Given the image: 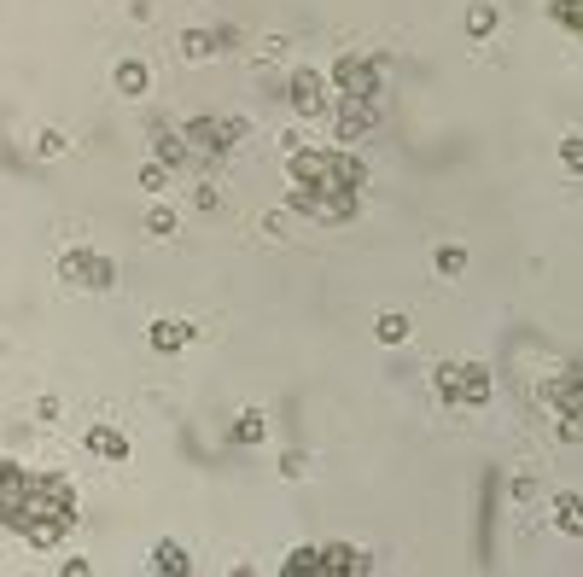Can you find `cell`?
Instances as JSON below:
<instances>
[{
	"instance_id": "cell-1",
	"label": "cell",
	"mask_w": 583,
	"mask_h": 577,
	"mask_svg": "<svg viewBox=\"0 0 583 577\" xmlns=\"http://www.w3.org/2000/svg\"><path fill=\"white\" fill-rule=\"evenodd\" d=\"M385 53H339V65L327 76V88H339V100H379V76H385Z\"/></svg>"
},
{
	"instance_id": "cell-2",
	"label": "cell",
	"mask_w": 583,
	"mask_h": 577,
	"mask_svg": "<svg viewBox=\"0 0 583 577\" xmlns=\"http://www.w3.org/2000/svg\"><path fill=\"white\" fill-rule=\"evenodd\" d=\"M35 478L24 461H0V525L6 531H18L24 525V508H30V496H35Z\"/></svg>"
},
{
	"instance_id": "cell-3",
	"label": "cell",
	"mask_w": 583,
	"mask_h": 577,
	"mask_svg": "<svg viewBox=\"0 0 583 577\" xmlns=\"http://www.w3.org/2000/svg\"><path fill=\"white\" fill-rule=\"evenodd\" d=\"M240 135H251L245 117H187V123H181V140H193V146L210 152V158H222Z\"/></svg>"
},
{
	"instance_id": "cell-4",
	"label": "cell",
	"mask_w": 583,
	"mask_h": 577,
	"mask_svg": "<svg viewBox=\"0 0 583 577\" xmlns=\"http://www.w3.org/2000/svg\"><path fill=\"white\" fill-rule=\"evenodd\" d=\"M327 100H333V88H327V70H292L286 76V105L298 111V117H321L327 111Z\"/></svg>"
},
{
	"instance_id": "cell-5",
	"label": "cell",
	"mask_w": 583,
	"mask_h": 577,
	"mask_svg": "<svg viewBox=\"0 0 583 577\" xmlns=\"http://www.w3.org/2000/svg\"><path fill=\"white\" fill-rule=\"evenodd\" d=\"M455 403L461 408L490 403V368H484V362H455Z\"/></svg>"
},
{
	"instance_id": "cell-6",
	"label": "cell",
	"mask_w": 583,
	"mask_h": 577,
	"mask_svg": "<svg viewBox=\"0 0 583 577\" xmlns=\"http://www.w3.org/2000/svg\"><path fill=\"white\" fill-rule=\"evenodd\" d=\"M374 566L356 543H321V577H362Z\"/></svg>"
},
{
	"instance_id": "cell-7",
	"label": "cell",
	"mask_w": 583,
	"mask_h": 577,
	"mask_svg": "<svg viewBox=\"0 0 583 577\" xmlns=\"http://www.w3.org/2000/svg\"><path fill=\"white\" fill-rule=\"evenodd\" d=\"M379 123V100H339V146L362 140Z\"/></svg>"
},
{
	"instance_id": "cell-8",
	"label": "cell",
	"mask_w": 583,
	"mask_h": 577,
	"mask_svg": "<svg viewBox=\"0 0 583 577\" xmlns=\"http://www.w3.org/2000/svg\"><path fill=\"white\" fill-rule=\"evenodd\" d=\"M228 41H234L228 30H181V35H175L181 59H193V65H205V59H216V53H222Z\"/></svg>"
},
{
	"instance_id": "cell-9",
	"label": "cell",
	"mask_w": 583,
	"mask_h": 577,
	"mask_svg": "<svg viewBox=\"0 0 583 577\" xmlns=\"http://www.w3.org/2000/svg\"><path fill=\"white\" fill-rule=\"evenodd\" d=\"M187 158H193V146L181 140V129L158 123V129H152V164H164V170H181Z\"/></svg>"
},
{
	"instance_id": "cell-10",
	"label": "cell",
	"mask_w": 583,
	"mask_h": 577,
	"mask_svg": "<svg viewBox=\"0 0 583 577\" xmlns=\"http://www.w3.org/2000/svg\"><path fill=\"white\" fill-rule=\"evenodd\" d=\"M111 88H117L123 100H146V88H152V65H146V59H117Z\"/></svg>"
},
{
	"instance_id": "cell-11",
	"label": "cell",
	"mask_w": 583,
	"mask_h": 577,
	"mask_svg": "<svg viewBox=\"0 0 583 577\" xmlns=\"http://www.w3.org/2000/svg\"><path fill=\"white\" fill-rule=\"evenodd\" d=\"M356 210H362V193H321V187H315V216H309V222L339 228V222H350Z\"/></svg>"
},
{
	"instance_id": "cell-12",
	"label": "cell",
	"mask_w": 583,
	"mask_h": 577,
	"mask_svg": "<svg viewBox=\"0 0 583 577\" xmlns=\"http://www.w3.org/2000/svg\"><path fill=\"white\" fill-rule=\"evenodd\" d=\"M187 339H193V327H187V321H175V315H158V321L146 327V344H152L158 356H175V350H187Z\"/></svg>"
},
{
	"instance_id": "cell-13",
	"label": "cell",
	"mask_w": 583,
	"mask_h": 577,
	"mask_svg": "<svg viewBox=\"0 0 583 577\" xmlns=\"http://www.w3.org/2000/svg\"><path fill=\"white\" fill-rule=\"evenodd\" d=\"M82 449L100 455V461H117V467L129 461V438H123L117 426H88V432H82Z\"/></svg>"
},
{
	"instance_id": "cell-14",
	"label": "cell",
	"mask_w": 583,
	"mask_h": 577,
	"mask_svg": "<svg viewBox=\"0 0 583 577\" xmlns=\"http://www.w3.org/2000/svg\"><path fill=\"white\" fill-rule=\"evenodd\" d=\"M146 566H152L158 577H187V572H193V554L164 537V543H152V560H146Z\"/></svg>"
},
{
	"instance_id": "cell-15",
	"label": "cell",
	"mask_w": 583,
	"mask_h": 577,
	"mask_svg": "<svg viewBox=\"0 0 583 577\" xmlns=\"http://www.w3.org/2000/svg\"><path fill=\"white\" fill-rule=\"evenodd\" d=\"M543 403H554L560 420H578V368H566L554 385H543Z\"/></svg>"
},
{
	"instance_id": "cell-16",
	"label": "cell",
	"mask_w": 583,
	"mask_h": 577,
	"mask_svg": "<svg viewBox=\"0 0 583 577\" xmlns=\"http://www.w3.org/2000/svg\"><path fill=\"white\" fill-rule=\"evenodd\" d=\"M234 443H240V449L269 443V414H263V408H245L240 420H234Z\"/></svg>"
},
{
	"instance_id": "cell-17",
	"label": "cell",
	"mask_w": 583,
	"mask_h": 577,
	"mask_svg": "<svg viewBox=\"0 0 583 577\" xmlns=\"http://www.w3.org/2000/svg\"><path fill=\"white\" fill-rule=\"evenodd\" d=\"M280 577H321V548H315V543L292 548V554L280 560Z\"/></svg>"
},
{
	"instance_id": "cell-18",
	"label": "cell",
	"mask_w": 583,
	"mask_h": 577,
	"mask_svg": "<svg viewBox=\"0 0 583 577\" xmlns=\"http://www.w3.org/2000/svg\"><path fill=\"white\" fill-rule=\"evenodd\" d=\"M554 525H560L566 537H578V531H583V502H578V490H560V496H554Z\"/></svg>"
},
{
	"instance_id": "cell-19",
	"label": "cell",
	"mask_w": 583,
	"mask_h": 577,
	"mask_svg": "<svg viewBox=\"0 0 583 577\" xmlns=\"http://www.w3.org/2000/svg\"><path fill=\"white\" fill-rule=\"evenodd\" d=\"M409 333H414V327H409V315H403V309H385V315L374 321V339L379 344H409Z\"/></svg>"
},
{
	"instance_id": "cell-20",
	"label": "cell",
	"mask_w": 583,
	"mask_h": 577,
	"mask_svg": "<svg viewBox=\"0 0 583 577\" xmlns=\"http://www.w3.org/2000/svg\"><path fill=\"white\" fill-rule=\"evenodd\" d=\"M502 24V12H496V0H479V6H467V35L473 41H484V35Z\"/></svg>"
},
{
	"instance_id": "cell-21",
	"label": "cell",
	"mask_w": 583,
	"mask_h": 577,
	"mask_svg": "<svg viewBox=\"0 0 583 577\" xmlns=\"http://www.w3.org/2000/svg\"><path fill=\"white\" fill-rule=\"evenodd\" d=\"M432 269H438V280H461L467 274V251L461 245H438L432 251Z\"/></svg>"
},
{
	"instance_id": "cell-22",
	"label": "cell",
	"mask_w": 583,
	"mask_h": 577,
	"mask_svg": "<svg viewBox=\"0 0 583 577\" xmlns=\"http://www.w3.org/2000/svg\"><path fill=\"white\" fill-rule=\"evenodd\" d=\"M88 263H94V251H65L59 257V280L65 286H88Z\"/></svg>"
},
{
	"instance_id": "cell-23",
	"label": "cell",
	"mask_w": 583,
	"mask_h": 577,
	"mask_svg": "<svg viewBox=\"0 0 583 577\" xmlns=\"http://www.w3.org/2000/svg\"><path fill=\"white\" fill-rule=\"evenodd\" d=\"M111 286H117V263L94 251V263H88V292H111Z\"/></svg>"
},
{
	"instance_id": "cell-24",
	"label": "cell",
	"mask_w": 583,
	"mask_h": 577,
	"mask_svg": "<svg viewBox=\"0 0 583 577\" xmlns=\"http://www.w3.org/2000/svg\"><path fill=\"white\" fill-rule=\"evenodd\" d=\"M65 152H70L65 129H41V135H35V158H65Z\"/></svg>"
},
{
	"instance_id": "cell-25",
	"label": "cell",
	"mask_w": 583,
	"mask_h": 577,
	"mask_svg": "<svg viewBox=\"0 0 583 577\" xmlns=\"http://www.w3.org/2000/svg\"><path fill=\"white\" fill-rule=\"evenodd\" d=\"M146 234H152V239H175V210H170V204H158V210L146 216Z\"/></svg>"
},
{
	"instance_id": "cell-26",
	"label": "cell",
	"mask_w": 583,
	"mask_h": 577,
	"mask_svg": "<svg viewBox=\"0 0 583 577\" xmlns=\"http://www.w3.org/2000/svg\"><path fill=\"white\" fill-rule=\"evenodd\" d=\"M432 385H438V397L455 408V362H438V368H432Z\"/></svg>"
},
{
	"instance_id": "cell-27",
	"label": "cell",
	"mask_w": 583,
	"mask_h": 577,
	"mask_svg": "<svg viewBox=\"0 0 583 577\" xmlns=\"http://www.w3.org/2000/svg\"><path fill=\"white\" fill-rule=\"evenodd\" d=\"M280 478H309V455L304 449H286V455H280Z\"/></svg>"
},
{
	"instance_id": "cell-28",
	"label": "cell",
	"mask_w": 583,
	"mask_h": 577,
	"mask_svg": "<svg viewBox=\"0 0 583 577\" xmlns=\"http://www.w3.org/2000/svg\"><path fill=\"white\" fill-rule=\"evenodd\" d=\"M549 12H554V24H560L566 35H578V0H554Z\"/></svg>"
},
{
	"instance_id": "cell-29",
	"label": "cell",
	"mask_w": 583,
	"mask_h": 577,
	"mask_svg": "<svg viewBox=\"0 0 583 577\" xmlns=\"http://www.w3.org/2000/svg\"><path fill=\"white\" fill-rule=\"evenodd\" d=\"M140 187H146V193H164V187H170V170H164V164H140Z\"/></svg>"
},
{
	"instance_id": "cell-30",
	"label": "cell",
	"mask_w": 583,
	"mask_h": 577,
	"mask_svg": "<svg viewBox=\"0 0 583 577\" xmlns=\"http://www.w3.org/2000/svg\"><path fill=\"white\" fill-rule=\"evenodd\" d=\"M560 158H566V170H583V135L560 140Z\"/></svg>"
},
{
	"instance_id": "cell-31",
	"label": "cell",
	"mask_w": 583,
	"mask_h": 577,
	"mask_svg": "<svg viewBox=\"0 0 583 577\" xmlns=\"http://www.w3.org/2000/svg\"><path fill=\"white\" fill-rule=\"evenodd\" d=\"M35 414H41V420H59L65 403H59V397H35Z\"/></svg>"
},
{
	"instance_id": "cell-32",
	"label": "cell",
	"mask_w": 583,
	"mask_h": 577,
	"mask_svg": "<svg viewBox=\"0 0 583 577\" xmlns=\"http://www.w3.org/2000/svg\"><path fill=\"white\" fill-rule=\"evenodd\" d=\"M0 350H6V344H0Z\"/></svg>"
}]
</instances>
